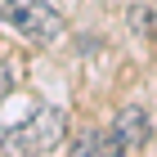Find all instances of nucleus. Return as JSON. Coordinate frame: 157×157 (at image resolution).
I'll return each instance as SVG.
<instances>
[{
	"mask_svg": "<svg viewBox=\"0 0 157 157\" xmlns=\"http://www.w3.org/2000/svg\"><path fill=\"white\" fill-rule=\"evenodd\" d=\"M63 135H67V117L59 108H40L0 135V148H9V153H49V148L63 144Z\"/></svg>",
	"mask_w": 157,
	"mask_h": 157,
	"instance_id": "nucleus-1",
	"label": "nucleus"
},
{
	"mask_svg": "<svg viewBox=\"0 0 157 157\" xmlns=\"http://www.w3.org/2000/svg\"><path fill=\"white\" fill-rule=\"evenodd\" d=\"M0 23H9L13 32H23L32 45H49L63 36V18L45 0H0Z\"/></svg>",
	"mask_w": 157,
	"mask_h": 157,
	"instance_id": "nucleus-2",
	"label": "nucleus"
},
{
	"mask_svg": "<svg viewBox=\"0 0 157 157\" xmlns=\"http://www.w3.org/2000/svg\"><path fill=\"white\" fill-rule=\"evenodd\" d=\"M112 139H117V153H139V148L153 139V126H148L144 108H121L112 121Z\"/></svg>",
	"mask_w": 157,
	"mask_h": 157,
	"instance_id": "nucleus-3",
	"label": "nucleus"
},
{
	"mask_svg": "<svg viewBox=\"0 0 157 157\" xmlns=\"http://www.w3.org/2000/svg\"><path fill=\"white\" fill-rule=\"evenodd\" d=\"M72 153H117V139L112 130H85L72 139Z\"/></svg>",
	"mask_w": 157,
	"mask_h": 157,
	"instance_id": "nucleus-4",
	"label": "nucleus"
},
{
	"mask_svg": "<svg viewBox=\"0 0 157 157\" xmlns=\"http://www.w3.org/2000/svg\"><path fill=\"white\" fill-rule=\"evenodd\" d=\"M9 81H13V76H9V67H5V63H0V103H5V99H9Z\"/></svg>",
	"mask_w": 157,
	"mask_h": 157,
	"instance_id": "nucleus-5",
	"label": "nucleus"
},
{
	"mask_svg": "<svg viewBox=\"0 0 157 157\" xmlns=\"http://www.w3.org/2000/svg\"><path fill=\"white\" fill-rule=\"evenodd\" d=\"M135 23H144V27L153 23V32H157V5H153V13H144V18H139V13H135Z\"/></svg>",
	"mask_w": 157,
	"mask_h": 157,
	"instance_id": "nucleus-6",
	"label": "nucleus"
}]
</instances>
